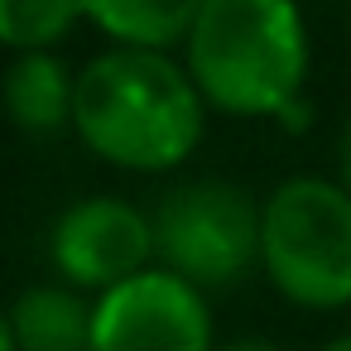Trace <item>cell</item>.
Wrapping results in <instances>:
<instances>
[{"label":"cell","instance_id":"1","mask_svg":"<svg viewBox=\"0 0 351 351\" xmlns=\"http://www.w3.org/2000/svg\"><path fill=\"white\" fill-rule=\"evenodd\" d=\"M207 130V101L183 63L145 49H101L77 68L73 135L111 169L173 173Z\"/></svg>","mask_w":351,"mask_h":351},{"label":"cell","instance_id":"2","mask_svg":"<svg viewBox=\"0 0 351 351\" xmlns=\"http://www.w3.org/2000/svg\"><path fill=\"white\" fill-rule=\"evenodd\" d=\"M308 20L298 0H207L183 68L202 101L236 121H279L284 130L308 125Z\"/></svg>","mask_w":351,"mask_h":351},{"label":"cell","instance_id":"3","mask_svg":"<svg viewBox=\"0 0 351 351\" xmlns=\"http://www.w3.org/2000/svg\"><path fill=\"white\" fill-rule=\"evenodd\" d=\"M260 269L308 313L351 303V193L337 178L293 173L260 202Z\"/></svg>","mask_w":351,"mask_h":351},{"label":"cell","instance_id":"4","mask_svg":"<svg viewBox=\"0 0 351 351\" xmlns=\"http://www.w3.org/2000/svg\"><path fill=\"white\" fill-rule=\"evenodd\" d=\"M154 260L202 293L241 284L260 265V202L231 178H193L164 193Z\"/></svg>","mask_w":351,"mask_h":351},{"label":"cell","instance_id":"5","mask_svg":"<svg viewBox=\"0 0 351 351\" xmlns=\"http://www.w3.org/2000/svg\"><path fill=\"white\" fill-rule=\"evenodd\" d=\"M92 351H217V317L197 284L154 265L97 298Z\"/></svg>","mask_w":351,"mask_h":351},{"label":"cell","instance_id":"6","mask_svg":"<svg viewBox=\"0 0 351 351\" xmlns=\"http://www.w3.org/2000/svg\"><path fill=\"white\" fill-rule=\"evenodd\" d=\"M49 260L77 293H111L116 284L154 269V217L125 197H82L58 212Z\"/></svg>","mask_w":351,"mask_h":351},{"label":"cell","instance_id":"7","mask_svg":"<svg viewBox=\"0 0 351 351\" xmlns=\"http://www.w3.org/2000/svg\"><path fill=\"white\" fill-rule=\"evenodd\" d=\"M73 92H77V73L58 53H20L0 73L5 121L29 140H49L73 125Z\"/></svg>","mask_w":351,"mask_h":351},{"label":"cell","instance_id":"8","mask_svg":"<svg viewBox=\"0 0 351 351\" xmlns=\"http://www.w3.org/2000/svg\"><path fill=\"white\" fill-rule=\"evenodd\" d=\"M207 0H82L87 25L106 34V49L169 53L188 44Z\"/></svg>","mask_w":351,"mask_h":351},{"label":"cell","instance_id":"9","mask_svg":"<svg viewBox=\"0 0 351 351\" xmlns=\"http://www.w3.org/2000/svg\"><path fill=\"white\" fill-rule=\"evenodd\" d=\"M5 317L20 351H92L97 298L68 284H34L10 303Z\"/></svg>","mask_w":351,"mask_h":351},{"label":"cell","instance_id":"10","mask_svg":"<svg viewBox=\"0 0 351 351\" xmlns=\"http://www.w3.org/2000/svg\"><path fill=\"white\" fill-rule=\"evenodd\" d=\"M82 20V0H0V49H10L15 58L53 53Z\"/></svg>","mask_w":351,"mask_h":351},{"label":"cell","instance_id":"11","mask_svg":"<svg viewBox=\"0 0 351 351\" xmlns=\"http://www.w3.org/2000/svg\"><path fill=\"white\" fill-rule=\"evenodd\" d=\"M337 183L351 193V116L341 121V135H337Z\"/></svg>","mask_w":351,"mask_h":351},{"label":"cell","instance_id":"12","mask_svg":"<svg viewBox=\"0 0 351 351\" xmlns=\"http://www.w3.org/2000/svg\"><path fill=\"white\" fill-rule=\"evenodd\" d=\"M217 351H279L269 337H231L226 346H217Z\"/></svg>","mask_w":351,"mask_h":351},{"label":"cell","instance_id":"13","mask_svg":"<svg viewBox=\"0 0 351 351\" xmlns=\"http://www.w3.org/2000/svg\"><path fill=\"white\" fill-rule=\"evenodd\" d=\"M0 351H20V346H15V332H10V317H5V313H0Z\"/></svg>","mask_w":351,"mask_h":351},{"label":"cell","instance_id":"14","mask_svg":"<svg viewBox=\"0 0 351 351\" xmlns=\"http://www.w3.org/2000/svg\"><path fill=\"white\" fill-rule=\"evenodd\" d=\"M322 351H351V332H346V337H337V341H327Z\"/></svg>","mask_w":351,"mask_h":351}]
</instances>
